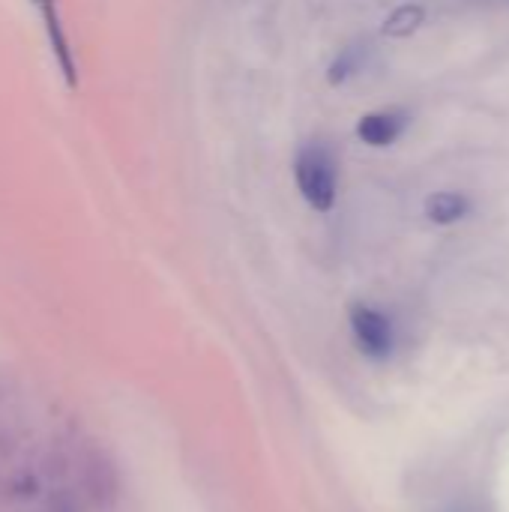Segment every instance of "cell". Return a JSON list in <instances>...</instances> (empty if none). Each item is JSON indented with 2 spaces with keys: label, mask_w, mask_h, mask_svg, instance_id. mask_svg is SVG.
<instances>
[{
  "label": "cell",
  "mask_w": 509,
  "mask_h": 512,
  "mask_svg": "<svg viewBox=\"0 0 509 512\" xmlns=\"http://www.w3.org/2000/svg\"><path fill=\"white\" fill-rule=\"evenodd\" d=\"M453 3H468V6H509V0H453Z\"/></svg>",
  "instance_id": "cell-6"
},
{
  "label": "cell",
  "mask_w": 509,
  "mask_h": 512,
  "mask_svg": "<svg viewBox=\"0 0 509 512\" xmlns=\"http://www.w3.org/2000/svg\"><path fill=\"white\" fill-rule=\"evenodd\" d=\"M294 180L309 207L327 213L339 195V162L324 141H309L297 150Z\"/></svg>",
  "instance_id": "cell-1"
},
{
  "label": "cell",
  "mask_w": 509,
  "mask_h": 512,
  "mask_svg": "<svg viewBox=\"0 0 509 512\" xmlns=\"http://www.w3.org/2000/svg\"><path fill=\"white\" fill-rule=\"evenodd\" d=\"M408 123H411V117H408L405 111H399V108L372 111V114H366V117L360 120L357 135H360L366 144H372V147H387V144H393V141L408 129Z\"/></svg>",
  "instance_id": "cell-4"
},
{
  "label": "cell",
  "mask_w": 509,
  "mask_h": 512,
  "mask_svg": "<svg viewBox=\"0 0 509 512\" xmlns=\"http://www.w3.org/2000/svg\"><path fill=\"white\" fill-rule=\"evenodd\" d=\"M351 330L357 345L369 357H387L393 348V324L384 312L372 306H354L351 309Z\"/></svg>",
  "instance_id": "cell-2"
},
{
  "label": "cell",
  "mask_w": 509,
  "mask_h": 512,
  "mask_svg": "<svg viewBox=\"0 0 509 512\" xmlns=\"http://www.w3.org/2000/svg\"><path fill=\"white\" fill-rule=\"evenodd\" d=\"M426 213H429L432 222L450 225V222H459V219H465L471 213V201L465 195H459V192H438V195L429 198Z\"/></svg>",
  "instance_id": "cell-5"
},
{
  "label": "cell",
  "mask_w": 509,
  "mask_h": 512,
  "mask_svg": "<svg viewBox=\"0 0 509 512\" xmlns=\"http://www.w3.org/2000/svg\"><path fill=\"white\" fill-rule=\"evenodd\" d=\"M84 489H87V498L96 510L108 512L114 510L117 498H120V480H117V471L111 465L108 456L102 453H93L87 462H84Z\"/></svg>",
  "instance_id": "cell-3"
}]
</instances>
